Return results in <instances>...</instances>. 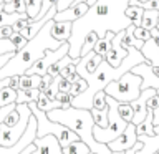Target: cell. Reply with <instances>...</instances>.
<instances>
[{
    "label": "cell",
    "mask_w": 159,
    "mask_h": 154,
    "mask_svg": "<svg viewBox=\"0 0 159 154\" xmlns=\"http://www.w3.org/2000/svg\"><path fill=\"white\" fill-rule=\"evenodd\" d=\"M126 35V28L124 30H119L118 33H114V37L111 40V47L106 53H104V60L111 65V66H119L123 61V58L128 55V52L121 47V40L123 37Z\"/></svg>",
    "instance_id": "9"
},
{
    "label": "cell",
    "mask_w": 159,
    "mask_h": 154,
    "mask_svg": "<svg viewBox=\"0 0 159 154\" xmlns=\"http://www.w3.org/2000/svg\"><path fill=\"white\" fill-rule=\"evenodd\" d=\"M89 5L86 2H73L70 7H66L61 12H57L55 13L53 20L55 22H73V20L80 18L81 15L88 10Z\"/></svg>",
    "instance_id": "11"
},
{
    "label": "cell",
    "mask_w": 159,
    "mask_h": 154,
    "mask_svg": "<svg viewBox=\"0 0 159 154\" xmlns=\"http://www.w3.org/2000/svg\"><path fill=\"white\" fill-rule=\"evenodd\" d=\"M129 0H96L89 5L88 10L80 18L71 22V33L68 38V55L71 58H80L81 45L84 37L89 32H94L98 38H103L106 32L118 33L119 30L133 25L131 18L126 17V10Z\"/></svg>",
    "instance_id": "1"
},
{
    "label": "cell",
    "mask_w": 159,
    "mask_h": 154,
    "mask_svg": "<svg viewBox=\"0 0 159 154\" xmlns=\"http://www.w3.org/2000/svg\"><path fill=\"white\" fill-rule=\"evenodd\" d=\"M133 35H134V37H136L138 40H141V42H146V40L151 38V33H149V30L143 28V27H134Z\"/></svg>",
    "instance_id": "33"
},
{
    "label": "cell",
    "mask_w": 159,
    "mask_h": 154,
    "mask_svg": "<svg viewBox=\"0 0 159 154\" xmlns=\"http://www.w3.org/2000/svg\"><path fill=\"white\" fill-rule=\"evenodd\" d=\"M68 50H70L68 42H63L58 48H55V50H47V52L43 53V57L38 58L25 73H28V75H40V76H42V75H45L48 71V68L52 66L57 60H60L61 57H65V55H68Z\"/></svg>",
    "instance_id": "7"
},
{
    "label": "cell",
    "mask_w": 159,
    "mask_h": 154,
    "mask_svg": "<svg viewBox=\"0 0 159 154\" xmlns=\"http://www.w3.org/2000/svg\"><path fill=\"white\" fill-rule=\"evenodd\" d=\"M70 86H71V83H70L68 79H65V78L61 76V79H60V83H58V91L68 93V91H70Z\"/></svg>",
    "instance_id": "38"
},
{
    "label": "cell",
    "mask_w": 159,
    "mask_h": 154,
    "mask_svg": "<svg viewBox=\"0 0 159 154\" xmlns=\"http://www.w3.org/2000/svg\"><path fill=\"white\" fill-rule=\"evenodd\" d=\"M89 113H91L93 123L96 124V126H99V128H106V124H108V108H104V109L91 108V109H89Z\"/></svg>",
    "instance_id": "24"
},
{
    "label": "cell",
    "mask_w": 159,
    "mask_h": 154,
    "mask_svg": "<svg viewBox=\"0 0 159 154\" xmlns=\"http://www.w3.org/2000/svg\"><path fill=\"white\" fill-rule=\"evenodd\" d=\"M143 12H144V8H143V7H138V5H129V3H128L126 10H124L126 17L131 18V22H133L134 27H139V25H141Z\"/></svg>",
    "instance_id": "22"
},
{
    "label": "cell",
    "mask_w": 159,
    "mask_h": 154,
    "mask_svg": "<svg viewBox=\"0 0 159 154\" xmlns=\"http://www.w3.org/2000/svg\"><path fill=\"white\" fill-rule=\"evenodd\" d=\"M52 2H53V3H55V2H57V0H52Z\"/></svg>",
    "instance_id": "48"
},
{
    "label": "cell",
    "mask_w": 159,
    "mask_h": 154,
    "mask_svg": "<svg viewBox=\"0 0 159 154\" xmlns=\"http://www.w3.org/2000/svg\"><path fill=\"white\" fill-rule=\"evenodd\" d=\"M86 88H88V83L84 81L83 78H80L78 81L71 83V86H70V91H68V94H70L71 98H73V96H78V94H80V93H83Z\"/></svg>",
    "instance_id": "29"
},
{
    "label": "cell",
    "mask_w": 159,
    "mask_h": 154,
    "mask_svg": "<svg viewBox=\"0 0 159 154\" xmlns=\"http://www.w3.org/2000/svg\"><path fill=\"white\" fill-rule=\"evenodd\" d=\"M141 2H144V0H141Z\"/></svg>",
    "instance_id": "50"
},
{
    "label": "cell",
    "mask_w": 159,
    "mask_h": 154,
    "mask_svg": "<svg viewBox=\"0 0 159 154\" xmlns=\"http://www.w3.org/2000/svg\"><path fill=\"white\" fill-rule=\"evenodd\" d=\"M113 37H114L113 32H106V35H104L103 38H98V40H96V43H94V47H93V52L98 53L99 57L104 58V53L109 50V47H111Z\"/></svg>",
    "instance_id": "18"
},
{
    "label": "cell",
    "mask_w": 159,
    "mask_h": 154,
    "mask_svg": "<svg viewBox=\"0 0 159 154\" xmlns=\"http://www.w3.org/2000/svg\"><path fill=\"white\" fill-rule=\"evenodd\" d=\"M15 104H17V103H12V104H7V106H2V108H0V123L3 121L5 116H7V114L12 111V109H15Z\"/></svg>",
    "instance_id": "35"
},
{
    "label": "cell",
    "mask_w": 159,
    "mask_h": 154,
    "mask_svg": "<svg viewBox=\"0 0 159 154\" xmlns=\"http://www.w3.org/2000/svg\"><path fill=\"white\" fill-rule=\"evenodd\" d=\"M138 141V134H136V124L133 123H128L124 131L119 134L118 138H114L113 141H109L106 146L109 147V151H118V152H123L126 149L133 147Z\"/></svg>",
    "instance_id": "8"
},
{
    "label": "cell",
    "mask_w": 159,
    "mask_h": 154,
    "mask_svg": "<svg viewBox=\"0 0 159 154\" xmlns=\"http://www.w3.org/2000/svg\"><path fill=\"white\" fill-rule=\"evenodd\" d=\"M141 76L134 75L129 70V71L123 73L118 79L108 83L104 86V93L119 103H131L141 93Z\"/></svg>",
    "instance_id": "5"
},
{
    "label": "cell",
    "mask_w": 159,
    "mask_h": 154,
    "mask_svg": "<svg viewBox=\"0 0 159 154\" xmlns=\"http://www.w3.org/2000/svg\"><path fill=\"white\" fill-rule=\"evenodd\" d=\"M53 22L55 20L50 18L37 32L35 37L27 40V43L13 53V57L0 68V79L8 78V76H20V75H23L38 58L43 57V53L47 52V50H55L63 43V42L55 40L52 37Z\"/></svg>",
    "instance_id": "2"
},
{
    "label": "cell",
    "mask_w": 159,
    "mask_h": 154,
    "mask_svg": "<svg viewBox=\"0 0 159 154\" xmlns=\"http://www.w3.org/2000/svg\"><path fill=\"white\" fill-rule=\"evenodd\" d=\"M13 53H15V52H10V53H3V55H0V68H2L3 65H5L10 58L13 57Z\"/></svg>",
    "instance_id": "40"
},
{
    "label": "cell",
    "mask_w": 159,
    "mask_h": 154,
    "mask_svg": "<svg viewBox=\"0 0 159 154\" xmlns=\"http://www.w3.org/2000/svg\"><path fill=\"white\" fill-rule=\"evenodd\" d=\"M157 106H159V98H157V94L154 93L152 96H149V98H148L146 108H148V109H154V108H157Z\"/></svg>",
    "instance_id": "34"
},
{
    "label": "cell",
    "mask_w": 159,
    "mask_h": 154,
    "mask_svg": "<svg viewBox=\"0 0 159 154\" xmlns=\"http://www.w3.org/2000/svg\"><path fill=\"white\" fill-rule=\"evenodd\" d=\"M47 116L52 121H57L60 124H65L80 138V141H83L89 147V151L94 154H111L109 147L103 143H98L93 138V116L89 113V109L84 108H55L47 111Z\"/></svg>",
    "instance_id": "3"
},
{
    "label": "cell",
    "mask_w": 159,
    "mask_h": 154,
    "mask_svg": "<svg viewBox=\"0 0 159 154\" xmlns=\"http://www.w3.org/2000/svg\"><path fill=\"white\" fill-rule=\"evenodd\" d=\"M35 104H37L38 109H42V111H50V109H55V108H61V104H60L57 99H50L48 96H45L43 91H40L37 101H35Z\"/></svg>",
    "instance_id": "19"
},
{
    "label": "cell",
    "mask_w": 159,
    "mask_h": 154,
    "mask_svg": "<svg viewBox=\"0 0 159 154\" xmlns=\"http://www.w3.org/2000/svg\"><path fill=\"white\" fill-rule=\"evenodd\" d=\"M151 70H152V73L159 78V66H151Z\"/></svg>",
    "instance_id": "44"
},
{
    "label": "cell",
    "mask_w": 159,
    "mask_h": 154,
    "mask_svg": "<svg viewBox=\"0 0 159 154\" xmlns=\"http://www.w3.org/2000/svg\"><path fill=\"white\" fill-rule=\"evenodd\" d=\"M157 15H159V10H154V8H144L143 12V18H141V25L139 27L146 28V30H151L157 25Z\"/></svg>",
    "instance_id": "17"
},
{
    "label": "cell",
    "mask_w": 159,
    "mask_h": 154,
    "mask_svg": "<svg viewBox=\"0 0 159 154\" xmlns=\"http://www.w3.org/2000/svg\"><path fill=\"white\" fill-rule=\"evenodd\" d=\"M3 12L7 13H25V0H10V2H5L3 5Z\"/></svg>",
    "instance_id": "26"
},
{
    "label": "cell",
    "mask_w": 159,
    "mask_h": 154,
    "mask_svg": "<svg viewBox=\"0 0 159 154\" xmlns=\"http://www.w3.org/2000/svg\"><path fill=\"white\" fill-rule=\"evenodd\" d=\"M139 52L143 53V57L148 60L151 66H159V45L152 38L146 40Z\"/></svg>",
    "instance_id": "12"
},
{
    "label": "cell",
    "mask_w": 159,
    "mask_h": 154,
    "mask_svg": "<svg viewBox=\"0 0 159 154\" xmlns=\"http://www.w3.org/2000/svg\"><path fill=\"white\" fill-rule=\"evenodd\" d=\"M15 109L18 111L20 118L13 126H5L3 123H0V146H12V144H15L22 138L23 131L27 129L28 119L32 116V111H30L28 104L27 103L17 104Z\"/></svg>",
    "instance_id": "6"
},
{
    "label": "cell",
    "mask_w": 159,
    "mask_h": 154,
    "mask_svg": "<svg viewBox=\"0 0 159 154\" xmlns=\"http://www.w3.org/2000/svg\"><path fill=\"white\" fill-rule=\"evenodd\" d=\"M70 33H71V22H53L52 37L60 42H68Z\"/></svg>",
    "instance_id": "13"
},
{
    "label": "cell",
    "mask_w": 159,
    "mask_h": 154,
    "mask_svg": "<svg viewBox=\"0 0 159 154\" xmlns=\"http://www.w3.org/2000/svg\"><path fill=\"white\" fill-rule=\"evenodd\" d=\"M154 134H159V124H157V126H154Z\"/></svg>",
    "instance_id": "45"
},
{
    "label": "cell",
    "mask_w": 159,
    "mask_h": 154,
    "mask_svg": "<svg viewBox=\"0 0 159 154\" xmlns=\"http://www.w3.org/2000/svg\"><path fill=\"white\" fill-rule=\"evenodd\" d=\"M10 86L13 89H18V76H10Z\"/></svg>",
    "instance_id": "43"
},
{
    "label": "cell",
    "mask_w": 159,
    "mask_h": 154,
    "mask_svg": "<svg viewBox=\"0 0 159 154\" xmlns=\"http://www.w3.org/2000/svg\"><path fill=\"white\" fill-rule=\"evenodd\" d=\"M156 28H157V30H159V23H157V25H156Z\"/></svg>",
    "instance_id": "47"
},
{
    "label": "cell",
    "mask_w": 159,
    "mask_h": 154,
    "mask_svg": "<svg viewBox=\"0 0 159 154\" xmlns=\"http://www.w3.org/2000/svg\"><path fill=\"white\" fill-rule=\"evenodd\" d=\"M23 18H30L27 12L25 13H18V12H13V13H7V12H0V27H5V25H12L15 22H18V20H23Z\"/></svg>",
    "instance_id": "21"
},
{
    "label": "cell",
    "mask_w": 159,
    "mask_h": 154,
    "mask_svg": "<svg viewBox=\"0 0 159 154\" xmlns=\"http://www.w3.org/2000/svg\"><path fill=\"white\" fill-rule=\"evenodd\" d=\"M15 99H17V89H13L12 86L0 88V108L15 103Z\"/></svg>",
    "instance_id": "23"
},
{
    "label": "cell",
    "mask_w": 159,
    "mask_h": 154,
    "mask_svg": "<svg viewBox=\"0 0 159 154\" xmlns=\"http://www.w3.org/2000/svg\"><path fill=\"white\" fill-rule=\"evenodd\" d=\"M91 108H96V109L108 108V104H106V93H104V89H99V91L94 93V96L91 99Z\"/></svg>",
    "instance_id": "27"
},
{
    "label": "cell",
    "mask_w": 159,
    "mask_h": 154,
    "mask_svg": "<svg viewBox=\"0 0 159 154\" xmlns=\"http://www.w3.org/2000/svg\"><path fill=\"white\" fill-rule=\"evenodd\" d=\"M75 2V0H57L55 2V7H57V12H61V10H65L66 7H70Z\"/></svg>",
    "instance_id": "36"
},
{
    "label": "cell",
    "mask_w": 159,
    "mask_h": 154,
    "mask_svg": "<svg viewBox=\"0 0 159 154\" xmlns=\"http://www.w3.org/2000/svg\"><path fill=\"white\" fill-rule=\"evenodd\" d=\"M75 66H76V65H75V63H68L66 66H65V68L61 70V71H60V75H61L63 78L70 76V75H71V73H75V71H76V70H75Z\"/></svg>",
    "instance_id": "37"
},
{
    "label": "cell",
    "mask_w": 159,
    "mask_h": 154,
    "mask_svg": "<svg viewBox=\"0 0 159 154\" xmlns=\"http://www.w3.org/2000/svg\"><path fill=\"white\" fill-rule=\"evenodd\" d=\"M42 84V76L40 75H28L23 73L18 76V88L28 89V88H40Z\"/></svg>",
    "instance_id": "15"
},
{
    "label": "cell",
    "mask_w": 159,
    "mask_h": 154,
    "mask_svg": "<svg viewBox=\"0 0 159 154\" xmlns=\"http://www.w3.org/2000/svg\"><path fill=\"white\" fill-rule=\"evenodd\" d=\"M13 28L10 27V25H5V27H0V38H8L10 35H12Z\"/></svg>",
    "instance_id": "39"
},
{
    "label": "cell",
    "mask_w": 159,
    "mask_h": 154,
    "mask_svg": "<svg viewBox=\"0 0 159 154\" xmlns=\"http://www.w3.org/2000/svg\"><path fill=\"white\" fill-rule=\"evenodd\" d=\"M0 2H3V0H0Z\"/></svg>",
    "instance_id": "49"
},
{
    "label": "cell",
    "mask_w": 159,
    "mask_h": 154,
    "mask_svg": "<svg viewBox=\"0 0 159 154\" xmlns=\"http://www.w3.org/2000/svg\"><path fill=\"white\" fill-rule=\"evenodd\" d=\"M55 99L61 104V108H68L71 106V96H70L68 93H63V91H58L57 94H55Z\"/></svg>",
    "instance_id": "32"
},
{
    "label": "cell",
    "mask_w": 159,
    "mask_h": 154,
    "mask_svg": "<svg viewBox=\"0 0 159 154\" xmlns=\"http://www.w3.org/2000/svg\"><path fill=\"white\" fill-rule=\"evenodd\" d=\"M152 124H154V126H157V124H159V106L152 109Z\"/></svg>",
    "instance_id": "42"
},
{
    "label": "cell",
    "mask_w": 159,
    "mask_h": 154,
    "mask_svg": "<svg viewBox=\"0 0 159 154\" xmlns=\"http://www.w3.org/2000/svg\"><path fill=\"white\" fill-rule=\"evenodd\" d=\"M42 2L43 0H25V12H27V15L30 17V22L38 15L40 7H42Z\"/></svg>",
    "instance_id": "25"
},
{
    "label": "cell",
    "mask_w": 159,
    "mask_h": 154,
    "mask_svg": "<svg viewBox=\"0 0 159 154\" xmlns=\"http://www.w3.org/2000/svg\"><path fill=\"white\" fill-rule=\"evenodd\" d=\"M61 151L63 154H89L91 151H89V147L84 144L83 141H73V143H70L66 144L65 147H61Z\"/></svg>",
    "instance_id": "20"
},
{
    "label": "cell",
    "mask_w": 159,
    "mask_h": 154,
    "mask_svg": "<svg viewBox=\"0 0 159 154\" xmlns=\"http://www.w3.org/2000/svg\"><path fill=\"white\" fill-rule=\"evenodd\" d=\"M8 38H10V42L15 45V48H17V50H20L25 43H27V38H25L20 32H12V35H10Z\"/></svg>",
    "instance_id": "30"
},
{
    "label": "cell",
    "mask_w": 159,
    "mask_h": 154,
    "mask_svg": "<svg viewBox=\"0 0 159 154\" xmlns=\"http://www.w3.org/2000/svg\"><path fill=\"white\" fill-rule=\"evenodd\" d=\"M118 113H119V116H121L126 123H131L133 121V108H131V104L129 103H119L118 101Z\"/></svg>",
    "instance_id": "28"
},
{
    "label": "cell",
    "mask_w": 159,
    "mask_h": 154,
    "mask_svg": "<svg viewBox=\"0 0 159 154\" xmlns=\"http://www.w3.org/2000/svg\"><path fill=\"white\" fill-rule=\"evenodd\" d=\"M38 94H40V88H28V89L18 88V89H17V99H15V103H17V104H22V103L37 101Z\"/></svg>",
    "instance_id": "16"
},
{
    "label": "cell",
    "mask_w": 159,
    "mask_h": 154,
    "mask_svg": "<svg viewBox=\"0 0 159 154\" xmlns=\"http://www.w3.org/2000/svg\"><path fill=\"white\" fill-rule=\"evenodd\" d=\"M10 52H17L15 45L10 42V38H0V55L10 53Z\"/></svg>",
    "instance_id": "31"
},
{
    "label": "cell",
    "mask_w": 159,
    "mask_h": 154,
    "mask_svg": "<svg viewBox=\"0 0 159 154\" xmlns=\"http://www.w3.org/2000/svg\"><path fill=\"white\" fill-rule=\"evenodd\" d=\"M136 134H146V136H154V124H152V109H148L146 118L139 124H136Z\"/></svg>",
    "instance_id": "14"
},
{
    "label": "cell",
    "mask_w": 159,
    "mask_h": 154,
    "mask_svg": "<svg viewBox=\"0 0 159 154\" xmlns=\"http://www.w3.org/2000/svg\"><path fill=\"white\" fill-rule=\"evenodd\" d=\"M35 149L30 154H63L61 146H60L58 139L53 134H45L42 138L33 139Z\"/></svg>",
    "instance_id": "10"
},
{
    "label": "cell",
    "mask_w": 159,
    "mask_h": 154,
    "mask_svg": "<svg viewBox=\"0 0 159 154\" xmlns=\"http://www.w3.org/2000/svg\"><path fill=\"white\" fill-rule=\"evenodd\" d=\"M149 33H151V38H152V40H154V42H156L157 45H159V30H157L156 27H154V28L149 30Z\"/></svg>",
    "instance_id": "41"
},
{
    "label": "cell",
    "mask_w": 159,
    "mask_h": 154,
    "mask_svg": "<svg viewBox=\"0 0 159 154\" xmlns=\"http://www.w3.org/2000/svg\"><path fill=\"white\" fill-rule=\"evenodd\" d=\"M27 104H28L32 114L35 116V119H37V138H42V136H45V134H53V136L58 139V143H60V146H61V147H65L66 144L73 143V141H78V139H80L76 134H75L70 128L65 126V124L52 121V119L47 116V113L37 108L35 101H30Z\"/></svg>",
    "instance_id": "4"
},
{
    "label": "cell",
    "mask_w": 159,
    "mask_h": 154,
    "mask_svg": "<svg viewBox=\"0 0 159 154\" xmlns=\"http://www.w3.org/2000/svg\"><path fill=\"white\" fill-rule=\"evenodd\" d=\"M156 94H157V98H159V88H156Z\"/></svg>",
    "instance_id": "46"
}]
</instances>
